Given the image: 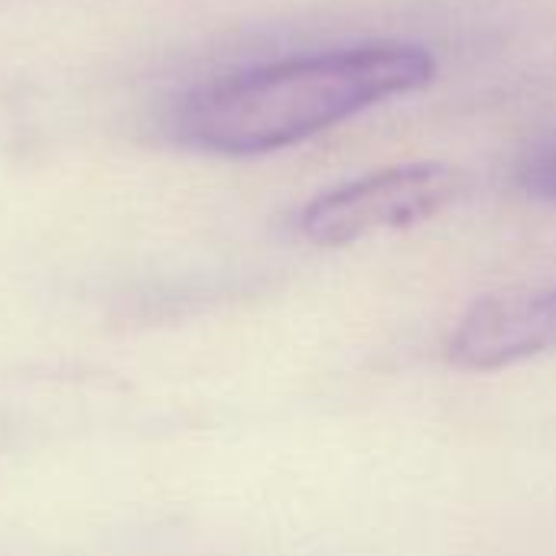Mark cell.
<instances>
[{
    "label": "cell",
    "instance_id": "cell-2",
    "mask_svg": "<svg viewBox=\"0 0 556 556\" xmlns=\"http://www.w3.org/2000/svg\"><path fill=\"white\" fill-rule=\"evenodd\" d=\"M466 186L463 169L437 160L384 166L313 195L296 215V231L319 248L355 244L446 212L466 195Z\"/></svg>",
    "mask_w": 556,
    "mask_h": 556
},
{
    "label": "cell",
    "instance_id": "cell-1",
    "mask_svg": "<svg viewBox=\"0 0 556 556\" xmlns=\"http://www.w3.org/2000/svg\"><path fill=\"white\" fill-rule=\"evenodd\" d=\"M437 59L420 42H358L251 65L195 88L176 111V137L215 156L296 147L397 94L420 91Z\"/></svg>",
    "mask_w": 556,
    "mask_h": 556
},
{
    "label": "cell",
    "instance_id": "cell-3",
    "mask_svg": "<svg viewBox=\"0 0 556 556\" xmlns=\"http://www.w3.org/2000/svg\"><path fill=\"white\" fill-rule=\"evenodd\" d=\"M556 352V283L515 287L469 306L446 358L463 371H498Z\"/></svg>",
    "mask_w": 556,
    "mask_h": 556
},
{
    "label": "cell",
    "instance_id": "cell-4",
    "mask_svg": "<svg viewBox=\"0 0 556 556\" xmlns=\"http://www.w3.org/2000/svg\"><path fill=\"white\" fill-rule=\"evenodd\" d=\"M518 186L528 199L556 205V134L541 140L518 166Z\"/></svg>",
    "mask_w": 556,
    "mask_h": 556
}]
</instances>
